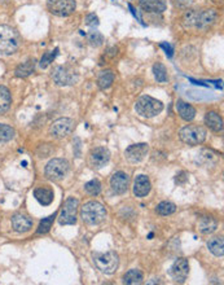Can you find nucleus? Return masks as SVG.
<instances>
[{
  "instance_id": "nucleus-25",
  "label": "nucleus",
  "mask_w": 224,
  "mask_h": 285,
  "mask_svg": "<svg viewBox=\"0 0 224 285\" xmlns=\"http://www.w3.org/2000/svg\"><path fill=\"white\" fill-rule=\"evenodd\" d=\"M114 78H115V76L112 70L100 72V74L97 76V86H99L100 90H108L113 84Z\"/></svg>"
},
{
  "instance_id": "nucleus-20",
  "label": "nucleus",
  "mask_w": 224,
  "mask_h": 285,
  "mask_svg": "<svg viewBox=\"0 0 224 285\" xmlns=\"http://www.w3.org/2000/svg\"><path fill=\"white\" fill-rule=\"evenodd\" d=\"M205 125L214 133H221L223 130V118L217 112H207L205 115Z\"/></svg>"
},
{
  "instance_id": "nucleus-13",
  "label": "nucleus",
  "mask_w": 224,
  "mask_h": 285,
  "mask_svg": "<svg viewBox=\"0 0 224 285\" xmlns=\"http://www.w3.org/2000/svg\"><path fill=\"white\" fill-rule=\"evenodd\" d=\"M188 274H189V263L186 258H178L170 267V276L174 279L175 283L183 284L188 278Z\"/></svg>"
},
{
  "instance_id": "nucleus-6",
  "label": "nucleus",
  "mask_w": 224,
  "mask_h": 285,
  "mask_svg": "<svg viewBox=\"0 0 224 285\" xmlns=\"http://www.w3.org/2000/svg\"><path fill=\"white\" fill-rule=\"evenodd\" d=\"M206 130L202 126L197 125H188L186 127H183L179 133V137L184 144L188 145H200L206 140Z\"/></svg>"
},
{
  "instance_id": "nucleus-14",
  "label": "nucleus",
  "mask_w": 224,
  "mask_h": 285,
  "mask_svg": "<svg viewBox=\"0 0 224 285\" xmlns=\"http://www.w3.org/2000/svg\"><path fill=\"white\" fill-rule=\"evenodd\" d=\"M109 160H111V152L109 149L104 147L92 149L90 153V165L96 170L103 169L109 162Z\"/></svg>"
},
{
  "instance_id": "nucleus-33",
  "label": "nucleus",
  "mask_w": 224,
  "mask_h": 285,
  "mask_svg": "<svg viewBox=\"0 0 224 285\" xmlns=\"http://www.w3.org/2000/svg\"><path fill=\"white\" fill-rule=\"evenodd\" d=\"M56 217L57 214H54V215H50V217L46 218V219H43V221L40 222V225H39L38 229H37V235H44V233H47V232L50 231Z\"/></svg>"
},
{
  "instance_id": "nucleus-30",
  "label": "nucleus",
  "mask_w": 224,
  "mask_h": 285,
  "mask_svg": "<svg viewBox=\"0 0 224 285\" xmlns=\"http://www.w3.org/2000/svg\"><path fill=\"white\" fill-rule=\"evenodd\" d=\"M15 130L11 126L0 123V143H7L15 137Z\"/></svg>"
},
{
  "instance_id": "nucleus-7",
  "label": "nucleus",
  "mask_w": 224,
  "mask_h": 285,
  "mask_svg": "<svg viewBox=\"0 0 224 285\" xmlns=\"http://www.w3.org/2000/svg\"><path fill=\"white\" fill-rule=\"evenodd\" d=\"M70 165L64 158H54L51 160L44 168V174L47 179H50L52 182H58L68 175Z\"/></svg>"
},
{
  "instance_id": "nucleus-21",
  "label": "nucleus",
  "mask_w": 224,
  "mask_h": 285,
  "mask_svg": "<svg viewBox=\"0 0 224 285\" xmlns=\"http://www.w3.org/2000/svg\"><path fill=\"white\" fill-rule=\"evenodd\" d=\"M176 111H178L179 115L182 117V119L189 122L193 121L196 117V109H194L190 104L183 101V100H178L176 101Z\"/></svg>"
},
{
  "instance_id": "nucleus-23",
  "label": "nucleus",
  "mask_w": 224,
  "mask_h": 285,
  "mask_svg": "<svg viewBox=\"0 0 224 285\" xmlns=\"http://www.w3.org/2000/svg\"><path fill=\"white\" fill-rule=\"evenodd\" d=\"M207 249H209L210 253H213L215 257H223L224 254L223 237L215 236V237L209 239V241H207Z\"/></svg>"
},
{
  "instance_id": "nucleus-26",
  "label": "nucleus",
  "mask_w": 224,
  "mask_h": 285,
  "mask_svg": "<svg viewBox=\"0 0 224 285\" xmlns=\"http://www.w3.org/2000/svg\"><path fill=\"white\" fill-rule=\"evenodd\" d=\"M143 280H144L143 274H141V271L137 270V268H131V270L127 271V272L123 275V284L139 285L143 283Z\"/></svg>"
},
{
  "instance_id": "nucleus-34",
  "label": "nucleus",
  "mask_w": 224,
  "mask_h": 285,
  "mask_svg": "<svg viewBox=\"0 0 224 285\" xmlns=\"http://www.w3.org/2000/svg\"><path fill=\"white\" fill-rule=\"evenodd\" d=\"M87 40L90 42L92 47H100L104 43L103 34H100L99 31H90L87 34Z\"/></svg>"
},
{
  "instance_id": "nucleus-10",
  "label": "nucleus",
  "mask_w": 224,
  "mask_h": 285,
  "mask_svg": "<svg viewBox=\"0 0 224 285\" xmlns=\"http://www.w3.org/2000/svg\"><path fill=\"white\" fill-rule=\"evenodd\" d=\"M47 8L57 17H68L75 12V0H47Z\"/></svg>"
},
{
  "instance_id": "nucleus-31",
  "label": "nucleus",
  "mask_w": 224,
  "mask_h": 285,
  "mask_svg": "<svg viewBox=\"0 0 224 285\" xmlns=\"http://www.w3.org/2000/svg\"><path fill=\"white\" fill-rule=\"evenodd\" d=\"M84 190L91 196H99L100 192H101V183L97 179H92V180L84 184Z\"/></svg>"
},
{
  "instance_id": "nucleus-17",
  "label": "nucleus",
  "mask_w": 224,
  "mask_h": 285,
  "mask_svg": "<svg viewBox=\"0 0 224 285\" xmlns=\"http://www.w3.org/2000/svg\"><path fill=\"white\" fill-rule=\"evenodd\" d=\"M150 190H152V183L147 175L141 174L136 176L133 183V194L136 197H145L147 194H149Z\"/></svg>"
},
{
  "instance_id": "nucleus-27",
  "label": "nucleus",
  "mask_w": 224,
  "mask_h": 285,
  "mask_svg": "<svg viewBox=\"0 0 224 285\" xmlns=\"http://www.w3.org/2000/svg\"><path fill=\"white\" fill-rule=\"evenodd\" d=\"M12 104L11 92L5 86H0V114L7 113Z\"/></svg>"
},
{
  "instance_id": "nucleus-8",
  "label": "nucleus",
  "mask_w": 224,
  "mask_h": 285,
  "mask_svg": "<svg viewBox=\"0 0 224 285\" xmlns=\"http://www.w3.org/2000/svg\"><path fill=\"white\" fill-rule=\"evenodd\" d=\"M79 202L74 197H69L65 201L64 206L58 215V223L61 226H72L76 223V214H78Z\"/></svg>"
},
{
  "instance_id": "nucleus-29",
  "label": "nucleus",
  "mask_w": 224,
  "mask_h": 285,
  "mask_svg": "<svg viewBox=\"0 0 224 285\" xmlns=\"http://www.w3.org/2000/svg\"><path fill=\"white\" fill-rule=\"evenodd\" d=\"M156 211L160 214V215H164V217L171 215V214H174L175 211H176V205H175L174 202L162 201L160 205L157 206Z\"/></svg>"
},
{
  "instance_id": "nucleus-4",
  "label": "nucleus",
  "mask_w": 224,
  "mask_h": 285,
  "mask_svg": "<svg viewBox=\"0 0 224 285\" xmlns=\"http://www.w3.org/2000/svg\"><path fill=\"white\" fill-rule=\"evenodd\" d=\"M135 111L140 117L153 118L164 111V104L152 96L144 95L139 97L135 104Z\"/></svg>"
},
{
  "instance_id": "nucleus-9",
  "label": "nucleus",
  "mask_w": 224,
  "mask_h": 285,
  "mask_svg": "<svg viewBox=\"0 0 224 285\" xmlns=\"http://www.w3.org/2000/svg\"><path fill=\"white\" fill-rule=\"evenodd\" d=\"M52 79L57 86H73L78 82L79 76L70 66H56L52 70Z\"/></svg>"
},
{
  "instance_id": "nucleus-35",
  "label": "nucleus",
  "mask_w": 224,
  "mask_h": 285,
  "mask_svg": "<svg viewBox=\"0 0 224 285\" xmlns=\"http://www.w3.org/2000/svg\"><path fill=\"white\" fill-rule=\"evenodd\" d=\"M99 17L95 15V13H90V15H87V17H86V25L90 27H92V29H95V27L99 26Z\"/></svg>"
},
{
  "instance_id": "nucleus-3",
  "label": "nucleus",
  "mask_w": 224,
  "mask_h": 285,
  "mask_svg": "<svg viewBox=\"0 0 224 285\" xmlns=\"http://www.w3.org/2000/svg\"><path fill=\"white\" fill-rule=\"evenodd\" d=\"M80 218L87 226H99L107 218V209L100 202L88 201L80 209Z\"/></svg>"
},
{
  "instance_id": "nucleus-1",
  "label": "nucleus",
  "mask_w": 224,
  "mask_h": 285,
  "mask_svg": "<svg viewBox=\"0 0 224 285\" xmlns=\"http://www.w3.org/2000/svg\"><path fill=\"white\" fill-rule=\"evenodd\" d=\"M218 13L215 9H188L182 17V25L184 29H196V30H205L215 23Z\"/></svg>"
},
{
  "instance_id": "nucleus-28",
  "label": "nucleus",
  "mask_w": 224,
  "mask_h": 285,
  "mask_svg": "<svg viewBox=\"0 0 224 285\" xmlns=\"http://www.w3.org/2000/svg\"><path fill=\"white\" fill-rule=\"evenodd\" d=\"M153 74H154V78L158 83H166L168 82V69L164 64L156 62L153 65Z\"/></svg>"
},
{
  "instance_id": "nucleus-15",
  "label": "nucleus",
  "mask_w": 224,
  "mask_h": 285,
  "mask_svg": "<svg viewBox=\"0 0 224 285\" xmlns=\"http://www.w3.org/2000/svg\"><path fill=\"white\" fill-rule=\"evenodd\" d=\"M130 186V176L123 171H117L111 179V187L115 194H123Z\"/></svg>"
},
{
  "instance_id": "nucleus-32",
  "label": "nucleus",
  "mask_w": 224,
  "mask_h": 285,
  "mask_svg": "<svg viewBox=\"0 0 224 285\" xmlns=\"http://www.w3.org/2000/svg\"><path fill=\"white\" fill-rule=\"evenodd\" d=\"M57 55H58V48H55L54 51H48V52H46V54L42 56V58H40V62H39L40 68L42 69L48 68V66L54 62V60L57 57Z\"/></svg>"
},
{
  "instance_id": "nucleus-2",
  "label": "nucleus",
  "mask_w": 224,
  "mask_h": 285,
  "mask_svg": "<svg viewBox=\"0 0 224 285\" xmlns=\"http://www.w3.org/2000/svg\"><path fill=\"white\" fill-rule=\"evenodd\" d=\"M21 37L19 31L8 25L0 26V55L9 56L19 48Z\"/></svg>"
},
{
  "instance_id": "nucleus-24",
  "label": "nucleus",
  "mask_w": 224,
  "mask_h": 285,
  "mask_svg": "<svg viewBox=\"0 0 224 285\" xmlns=\"http://www.w3.org/2000/svg\"><path fill=\"white\" fill-rule=\"evenodd\" d=\"M218 228V223L215 219L210 217H204L200 219L198 222V229L201 233L204 235H209V233H213L214 231H217Z\"/></svg>"
},
{
  "instance_id": "nucleus-5",
  "label": "nucleus",
  "mask_w": 224,
  "mask_h": 285,
  "mask_svg": "<svg viewBox=\"0 0 224 285\" xmlns=\"http://www.w3.org/2000/svg\"><path fill=\"white\" fill-rule=\"evenodd\" d=\"M92 259L97 270L105 275H113L119 267V257L115 251H107V253H93Z\"/></svg>"
},
{
  "instance_id": "nucleus-12",
  "label": "nucleus",
  "mask_w": 224,
  "mask_h": 285,
  "mask_svg": "<svg viewBox=\"0 0 224 285\" xmlns=\"http://www.w3.org/2000/svg\"><path fill=\"white\" fill-rule=\"evenodd\" d=\"M148 152L149 145L147 143H137V144L130 145L125 152L126 160L129 161L130 164H139L147 157Z\"/></svg>"
},
{
  "instance_id": "nucleus-19",
  "label": "nucleus",
  "mask_w": 224,
  "mask_h": 285,
  "mask_svg": "<svg viewBox=\"0 0 224 285\" xmlns=\"http://www.w3.org/2000/svg\"><path fill=\"white\" fill-rule=\"evenodd\" d=\"M34 197L37 198V201L43 206H48L52 204L55 197L54 190L48 188V187H39L34 190Z\"/></svg>"
},
{
  "instance_id": "nucleus-18",
  "label": "nucleus",
  "mask_w": 224,
  "mask_h": 285,
  "mask_svg": "<svg viewBox=\"0 0 224 285\" xmlns=\"http://www.w3.org/2000/svg\"><path fill=\"white\" fill-rule=\"evenodd\" d=\"M139 4L141 9L148 13H162L168 8L165 0H139Z\"/></svg>"
},
{
  "instance_id": "nucleus-22",
  "label": "nucleus",
  "mask_w": 224,
  "mask_h": 285,
  "mask_svg": "<svg viewBox=\"0 0 224 285\" xmlns=\"http://www.w3.org/2000/svg\"><path fill=\"white\" fill-rule=\"evenodd\" d=\"M35 66H37V60L35 58H29L27 61L19 64L15 70V76L17 78H27L30 76L35 70Z\"/></svg>"
},
{
  "instance_id": "nucleus-16",
  "label": "nucleus",
  "mask_w": 224,
  "mask_h": 285,
  "mask_svg": "<svg viewBox=\"0 0 224 285\" xmlns=\"http://www.w3.org/2000/svg\"><path fill=\"white\" fill-rule=\"evenodd\" d=\"M12 222V228L15 229L16 232L19 233H25V232H29L33 228V219L27 215H23V214H16L13 215L11 219Z\"/></svg>"
},
{
  "instance_id": "nucleus-11",
  "label": "nucleus",
  "mask_w": 224,
  "mask_h": 285,
  "mask_svg": "<svg viewBox=\"0 0 224 285\" xmlns=\"http://www.w3.org/2000/svg\"><path fill=\"white\" fill-rule=\"evenodd\" d=\"M74 126H75V123L70 118H58L51 125L50 133L57 139H64L73 133Z\"/></svg>"
},
{
  "instance_id": "nucleus-36",
  "label": "nucleus",
  "mask_w": 224,
  "mask_h": 285,
  "mask_svg": "<svg viewBox=\"0 0 224 285\" xmlns=\"http://www.w3.org/2000/svg\"><path fill=\"white\" fill-rule=\"evenodd\" d=\"M161 47H162V48L166 51V55H168V57L172 56V47H171L170 44H166V43H161Z\"/></svg>"
}]
</instances>
